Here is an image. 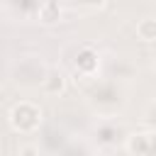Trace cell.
<instances>
[{
  "instance_id": "obj_2",
  "label": "cell",
  "mask_w": 156,
  "mask_h": 156,
  "mask_svg": "<svg viewBox=\"0 0 156 156\" xmlns=\"http://www.w3.org/2000/svg\"><path fill=\"white\" fill-rule=\"evenodd\" d=\"M127 134L129 132L119 117H98L90 129L88 144L93 146V151H112L117 149V144H124Z\"/></svg>"
},
{
  "instance_id": "obj_5",
  "label": "cell",
  "mask_w": 156,
  "mask_h": 156,
  "mask_svg": "<svg viewBox=\"0 0 156 156\" xmlns=\"http://www.w3.org/2000/svg\"><path fill=\"white\" fill-rule=\"evenodd\" d=\"M7 122L17 134H34L44 122V110L32 100H20L10 107Z\"/></svg>"
},
{
  "instance_id": "obj_1",
  "label": "cell",
  "mask_w": 156,
  "mask_h": 156,
  "mask_svg": "<svg viewBox=\"0 0 156 156\" xmlns=\"http://www.w3.org/2000/svg\"><path fill=\"white\" fill-rule=\"evenodd\" d=\"M85 100L98 117H119V112L127 105L122 85L100 76L85 83Z\"/></svg>"
},
{
  "instance_id": "obj_7",
  "label": "cell",
  "mask_w": 156,
  "mask_h": 156,
  "mask_svg": "<svg viewBox=\"0 0 156 156\" xmlns=\"http://www.w3.org/2000/svg\"><path fill=\"white\" fill-rule=\"evenodd\" d=\"M66 88H68V76H66L58 66H49V71H46L39 90H41L44 95H61Z\"/></svg>"
},
{
  "instance_id": "obj_15",
  "label": "cell",
  "mask_w": 156,
  "mask_h": 156,
  "mask_svg": "<svg viewBox=\"0 0 156 156\" xmlns=\"http://www.w3.org/2000/svg\"><path fill=\"white\" fill-rule=\"evenodd\" d=\"M154 71H156V61H154Z\"/></svg>"
},
{
  "instance_id": "obj_12",
  "label": "cell",
  "mask_w": 156,
  "mask_h": 156,
  "mask_svg": "<svg viewBox=\"0 0 156 156\" xmlns=\"http://www.w3.org/2000/svg\"><path fill=\"white\" fill-rule=\"evenodd\" d=\"M5 7L12 10V12H17V15H24V17H37L39 2H7Z\"/></svg>"
},
{
  "instance_id": "obj_14",
  "label": "cell",
  "mask_w": 156,
  "mask_h": 156,
  "mask_svg": "<svg viewBox=\"0 0 156 156\" xmlns=\"http://www.w3.org/2000/svg\"><path fill=\"white\" fill-rule=\"evenodd\" d=\"M144 117H146V122H149V129H154V132H156V100L149 105V110H146V115H144Z\"/></svg>"
},
{
  "instance_id": "obj_6",
  "label": "cell",
  "mask_w": 156,
  "mask_h": 156,
  "mask_svg": "<svg viewBox=\"0 0 156 156\" xmlns=\"http://www.w3.org/2000/svg\"><path fill=\"white\" fill-rule=\"evenodd\" d=\"M122 146L129 156H156V132L154 129L129 132Z\"/></svg>"
},
{
  "instance_id": "obj_8",
  "label": "cell",
  "mask_w": 156,
  "mask_h": 156,
  "mask_svg": "<svg viewBox=\"0 0 156 156\" xmlns=\"http://www.w3.org/2000/svg\"><path fill=\"white\" fill-rule=\"evenodd\" d=\"M136 63H132L129 58H115L112 63H110V80H115V83H122V80H134L136 78Z\"/></svg>"
},
{
  "instance_id": "obj_4",
  "label": "cell",
  "mask_w": 156,
  "mask_h": 156,
  "mask_svg": "<svg viewBox=\"0 0 156 156\" xmlns=\"http://www.w3.org/2000/svg\"><path fill=\"white\" fill-rule=\"evenodd\" d=\"M100 66H102V56L98 51L95 44L90 41H83L76 46V56H73V68H71V78L76 83H88L93 78H98L100 73Z\"/></svg>"
},
{
  "instance_id": "obj_11",
  "label": "cell",
  "mask_w": 156,
  "mask_h": 156,
  "mask_svg": "<svg viewBox=\"0 0 156 156\" xmlns=\"http://www.w3.org/2000/svg\"><path fill=\"white\" fill-rule=\"evenodd\" d=\"M136 37L141 41H156V17H141L136 22Z\"/></svg>"
},
{
  "instance_id": "obj_3",
  "label": "cell",
  "mask_w": 156,
  "mask_h": 156,
  "mask_svg": "<svg viewBox=\"0 0 156 156\" xmlns=\"http://www.w3.org/2000/svg\"><path fill=\"white\" fill-rule=\"evenodd\" d=\"M49 66L39 54H22L10 63V78L20 88H41Z\"/></svg>"
},
{
  "instance_id": "obj_10",
  "label": "cell",
  "mask_w": 156,
  "mask_h": 156,
  "mask_svg": "<svg viewBox=\"0 0 156 156\" xmlns=\"http://www.w3.org/2000/svg\"><path fill=\"white\" fill-rule=\"evenodd\" d=\"M58 156H93V146L88 144V139H71Z\"/></svg>"
},
{
  "instance_id": "obj_13",
  "label": "cell",
  "mask_w": 156,
  "mask_h": 156,
  "mask_svg": "<svg viewBox=\"0 0 156 156\" xmlns=\"http://www.w3.org/2000/svg\"><path fill=\"white\" fill-rule=\"evenodd\" d=\"M17 156H41V151H39L37 144H20Z\"/></svg>"
},
{
  "instance_id": "obj_9",
  "label": "cell",
  "mask_w": 156,
  "mask_h": 156,
  "mask_svg": "<svg viewBox=\"0 0 156 156\" xmlns=\"http://www.w3.org/2000/svg\"><path fill=\"white\" fill-rule=\"evenodd\" d=\"M61 17H63V5H61V2H56V0H44V2H39L37 20H39L41 24H56V22H61Z\"/></svg>"
}]
</instances>
